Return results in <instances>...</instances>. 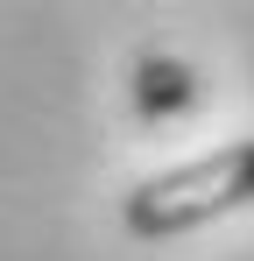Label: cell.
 Here are the masks:
<instances>
[{
  "mask_svg": "<svg viewBox=\"0 0 254 261\" xmlns=\"http://www.w3.org/2000/svg\"><path fill=\"white\" fill-rule=\"evenodd\" d=\"M254 205V141H226L198 163H176V170H156L127 191V233L134 240H176V233H198L212 219Z\"/></svg>",
  "mask_w": 254,
  "mask_h": 261,
  "instance_id": "1",
  "label": "cell"
},
{
  "mask_svg": "<svg viewBox=\"0 0 254 261\" xmlns=\"http://www.w3.org/2000/svg\"><path fill=\"white\" fill-rule=\"evenodd\" d=\"M134 106H141L148 120L191 113V106H198V78H191V64H176V57H163V49H141V57H134Z\"/></svg>",
  "mask_w": 254,
  "mask_h": 261,
  "instance_id": "2",
  "label": "cell"
}]
</instances>
